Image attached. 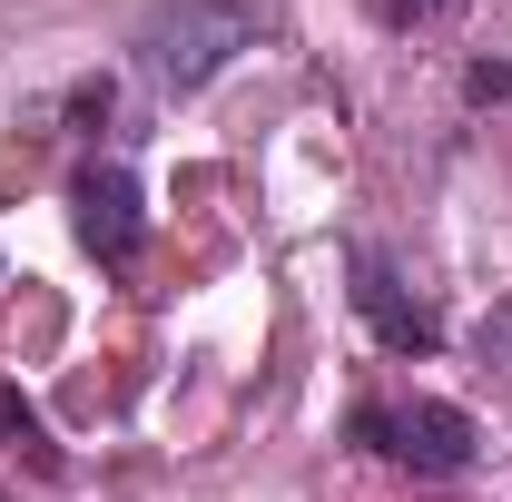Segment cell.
<instances>
[{"label":"cell","instance_id":"6","mask_svg":"<svg viewBox=\"0 0 512 502\" xmlns=\"http://www.w3.org/2000/svg\"><path fill=\"white\" fill-rule=\"evenodd\" d=\"M384 10H404V0H384ZM414 10H424V0H414Z\"/></svg>","mask_w":512,"mask_h":502},{"label":"cell","instance_id":"2","mask_svg":"<svg viewBox=\"0 0 512 502\" xmlns=\"http://www.w3.org/2000/svg\"><path fill=\"white\" fill-rule=\"evenodd\" d=\"M355 434L375 443V453H394V463H414V473H463V463H473V414H463V404H434V394H414L404 414L365 404Z\"/></svg>","mask_w":512,"mask_h":502},{"label":"cell","instance_id":"3","mask_svg":"<svg viewBox=\"0 0 512 502\" xmlns=\"http://www.w3.org/2000/svg\"><path fill=\"white\" fill-rule=\"evenodd\" d=\"M69 217H79V247L99 256V266H128L138 237H148V217H138V178H128V168H79Z\"/></svg>","mask_w":512,"mask_h":502},{"label":"cell","instance_id":"1","mask_svg":"<svg viewBox=\"0 0 512 502\" xmlns=\"http://www.w3.org/2000/svg\"><path fill=\"white\" fill-rule=\"evenodd\" d=\"M247 40H256V20L237 10V0H178V10L148 30V69H158L168 89H207Z\"/></svg>","mask_w":512,"mask_h":502},{"label":"cell","instance_id":"4","mask_svg":"<svg viewBox=\"0 0 512 502\" xmlns=\"http://www.w3.org/2000/svg\"><path fill=\"white\" fill-rule=\"evenodd\" d=\"M355 306H365V325H375V345H394V355H434V345H444L434 306L404 296V276H394L384 256H355Z\"/></svg>","mask_w":512,"mask_h":502},{"label":"cell","instance_id":"5","mask_svg":"<svg viewBox=\"0 0 512 502\" xmlns=\"http://www.w3.org/2000/svg\"><path fill=\"white\" fill-rule=\"evenodd\" d=\"M463 89H473L483 109H493V99H512V60H473V79H463Z\"/></svg>","mask_w":512,"mask_h":502}]
</instances>
